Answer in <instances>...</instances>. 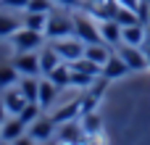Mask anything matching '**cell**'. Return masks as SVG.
I'll return each mask as SVG.
<instances>
[{"label": "cell", "instance_id": "obj_23", "mask_svg": "<svg viewBox=\"0 0 150 145\" xmlns=\"http://www.w3.org/2000/svg\"><path fill=\"white\" fill-rule=\"evenodd\" d=\"M95 79H98V77H92V74H87V71L71 69V85H74V87H90Z\"/></svg>", "mask_w": 150, "mask_h": 145}, {"label": "cell", "instance_id": "obj_9", "mask_svg": "<svg viewBox=\"0 0 150 145\" xmlns=\"http://www.w3.org/2000/svg\"><path fill=\"white\" fill-rule=\"evenodd\" d=\"M24 129H26V124H24L21 116H8L0 124V140L3 143H18L21 135H24Z\"/></svg>", "mask_w": 150, "mask_h": 145}, {"label": "cell", "instance_id": "obj_1", "mask_svg": "<svg viewBox=\"0 0 150 145\" xmlns=\"http://www.w3.org/2000/svg\"><path fill=\"white\" fill-rule=\"evenodd\" d=\"M11 45L16 53H26V50H40L45 45V32H37V29H29L21 24V29H16L11 34Z\"/></svg>", "mask_w": 150, "mask_h": 145}, {"label": "cell", "instance_id": "obj_17", "mask_svg": "<svg viewBox=\"0 0 150 145\" xmlns=\"http://www.w3.org/2000/svg\"><path fill=\"white\" fill-rule=\"evenodd\" d=\"M47 77H50V79L58 85V90H61V87H69V85H71V63L61 61V63H58V66H55V69H53Z\"/></svg>", "mask_w": 150, "mask_h": 145}, {"label": "cell", "instance_id": "obj_6", "mask_svg": "<svg viewBox=\"0 0 150 145\" xmlns=\"http://www.w3.org/2000/svg\"><path fill=\"white\" fill-rule=\"evenodd\" d=\"M13 69H16L21 77H40V74H42V69H40V53H37V50L16 53Z\"/></svg>", "mask_w": 150, "mask_h": 145}, {"label": "cell", "instance_id": "obj_21", "mask_svg": "<svg viewBox=\"0 0 150 145\" xmlns=\"http://www.w3.org/2000/svg\"><path fill=\"white\" fill-rule=\"evenodd\" d=\"M21 21H24V26H29V29H37V32H45V26H47V13H37V11H26V16H24Z\"/></svg>", "mask_w": 150, "mask_h": 145}, {"label": "cell", "instance_id": "obj_11", "mask_svg": "<svg viewBox=\"0 0 150 145\" xmlns=\"http://www.w3.org/2000/svg\"><path fill=\"white\" fill-rule=\"evenodd\" d=\"M58 127H61V129L55 132V140H58V143H79L82 137H87V135H84V127H82L79 119L63 122V124H58Z\"/></svg>", "mask_w": 150, "mask_h": 145}, {"label": "cell", "instance_id": "obj_16", "mask_svg": "<svg viewBox=\"0 0 150 145\" xmlns=\"http://www.w3.org/2000/svg\"><path fill=\"white\" fill-rule=\"evenodd\" d=\"M63 58L58 55V50L53 45H42V53H40V69H42V77H47Z\"/></svg>", "mask_w": 150, "mask_h": 145}, {"label": "cell", "instance_id": "obj_3", "mask_svg": "<svg viewBox=\"0 0 150 145\" xmlns=\"http://www.w3.org/2000/svg\"><path fill=\"white\" fill-rule=\"evenodd\" d=\"M74 34H76L84 45H98V42H103L98 24H95L87 13H76V16H74Z\"/></svg>", "mask_w": 150, "mask_h": 145}, {"label": "cell", "instance_id": "obj_27", "mask_svg": "<svg viewBox=\"0 0 150 145\" xmlns=\"http://www.w3.org/2000/svg\"><path fill=\"white\" fill-rule=\"evenodd\" d=\"M29 0H0V8H8V11H26Z\"/></svg>", "mask_w": 150, "mask_h": 145}, {"label": "cell", "instance_id": "obj_26", "mask_svg": "<svg viewBox=\"0 0 150 145\" xmlns=\"http://www.w3.org/2000/svg\"><path fill=\"white\" fill-rule=\"evenodd\" d=\"M26 11H37V13H50V11H53V0H29Z\"/></svg>", "mask_w": 150, "mask_h": 145}, {"label": "cell", "instance_id": "obj_31", "mask_svg": "<svg viewBox=\"0 0 150 145\" xmlns=\"http://www.w3.org/2000/svg\"><path fill=\"white\" fill-rule=\"evenodd\" d=\"M140 16H142V21H145V24H150V5L142 11V13H140Z\"/></svg>", "mask_w": 150, "mask_h": 145}, {"label": "cell", "instance_id": "obj_19", "mask_svg": "<svg viewBox=\"0 0 150 145\" xmlns=\"http://www.w3.org/2000/svg\"><path fill=\"white\" fill-rule=\"evenodd\" d=\"M79 111H82V100H71L66 108H61L55 116H53V122L55 124H63V122H71V119H76L79 116Z\"/></svg>", "mask_w": 150, "mask_h": 145}, {"label": "cell", "instance_id": "obj_4", "mask_svg": "<svg viewBox=\"0 0 150 145\" xmlns=\"http://www.w3.org/2000/svg\"><path fill=\"white\" fill-rule=\"evenodd\" d=\"M74 34V16H63V13H47V26H45V37L47 40H58V37H69Z\"/></svg>", "mask_w": 150, "mask_h": 145}, {"label": "cell", "instance_id": "obj_15", "mask_svg": "<svg viewBox=\"0 0 150 145\" xmlns=\"http://www.w3.org/2000/svg\"><path fill=\"white\" fill-rule=\"evenodd\" d=\"M111 45H105V42H98V45H84V58H90L92 63H98L100 69H103V63L111 58Z\"/></svg>", "mask_w": 150, "mask_h": 145}, {"label": "cell", "instance_id": "obj_8", "mask_svg": "<svg viewBox=\"0 0 150 145\" xmlns=\"http://www.w3.org/2000/svg\"><path fill=\"white\" fill-rule=\"evenodd\" d=\"M55 122H53V116L47 119V116H40V119H34L32 124H29V140H34V143H45V140H53L55 137Z\"/></svg>", "mask_w": 150, "mask_h": 145}, {"label": "cell", "instance_id": "obj_30", "mask_svg": "<svg viewBox=\"0 0 150 145\" xmlns=\"http://www.w3.org/2000/svg\"><path fill=\"white\" fill-rule=\"evenodd\" d=\"M5 116H8V111H5V106H3V98H0V124L5 122Z\"/></svg>", "mask_w": 150, "mask_h": 145}, {"label": "cell", "instance_id": "obj_28", "mask_svg": "<svg viewBox=\"0 0 150 145\" xmlns=\"http://www.w3.org/2000/svg\"><path fill=\"white\" fill-rule=\"evenodd\" d=\"M53 3H58V5H63V8H76L82 0H53Z\"/></svg>", "mask_w": 150, "mask_h": 145}, {"label": "cell", "instance_id": "obj_25", "mask_svg": "<svg viewBox=\"0 0 150 145\" xmlns=\"http://www.w3.org/2000/svg\"><path fill=\"white\" fill-rule=\"evenodd\" d=\"M40 111H42V108H40V103H26V106H24V111H21L18 116H21V119H24V124L29 127L34 119H40Z\"/></svg>", "mask_w": 150, "mask_h": 145}, {"label": "cell", "instance_id": "obj_13", "mask_svg": "<svg viewBox=\"0 0 150 145\" xmlns=\"http://www.w3.org/2000/svg\"><path fill=\"white\" fill-rule=\"evenodd\" d=\"M121 42L127 45H137V48H145V21H137V24H127L121 26Z\"/></svg>", "mask_w": 150, "mask_h": 145}, {"label": "cell", "instance_id": "obj_12", "mask_svg": "<svg viewBox=\"0 0 150 145\" xmlns=\"http://www.w3.org/2000/svg\"><path fill=\"white\" fill-rule=\"evenodd\" d=\"M98 29H100V37H103L105 45L116 48V45L121 42V24H119L116 18H100Z\"/></svg>", "mask_w": 150, "mask_h": 145}, {"label": "cell", "instance_id": "obj_29", "mask_svg": "<svg viewBox=\"0 0 150 145\" xmlns=\"http://www.w3.org/2000/svg\"><path fill=\"white\" fill-rule=\"evenodd\" d=\"M119 5H127V8H134V11H140V0H116Z\"/></svg>", "mask_w": 150, "mask_h": 145}, {"label": "cell", "instance_id": "obj_18", "mask_svg": "<svg viewBox=\"0 0 150 145\" xmlns=\"http://www.w3.org/2000/svg\"><path fill=\"white\" fill-rule=\"evenodd\" d=\"M18 87H21V92L26 95L29 103H37V90H40V79L37 77H21Z\"/></svg>", "mask_w": 150, "mask_h": 145}, {"label": "cell", "instance_id": "obj_2", "mask_svg": "<svg viewBox=\"0 0 150 145\" xmlns=\"http://www.w3.org/2000/svg\"><path fill=\"white\" fill-rule=\"evenodd\" d=\"M50 45L58 50V55L66 61V63H74L84 55V42L76 37V34H69V37H58V40H50Z\"/></svg>", "mask_w": 150, "mask_h": 145}, {"label": "cell", "instance_id": "obj_5", "mask_svg": "<svg viewBox=\"0 0 150 145\" xmlns=\"http://www.w3.org/2000/svg\"><path fill=\"white\" fill-rule=\"evenodd\" d=\"M116 53L127 61V66L132 69V71H142V69H148V55H145V48H137V45H127V42H119L116 45Z\"/></svg>", "mask_w": 150, "mask_h": 145}, {"label": "cell", "instance_id": "obj_10", "mask_svg": "<svg viewBox=\"0 0 150 145\" xmlns=\"http://www.w3.org/2000/svg\"><path fill=\"white\" fill-rule=\"evenodd\" d=\"M129 71H132V69L127 66V61H124V58H121L116 50H113V53H111V58L103 63V77H105L108 82H113V79H121V77H127Z\"/></svg>", "mask_w": 150, "mask_h": 145}, {"label": "cell", "instance_id": "obj_20", "mask_svg": "<svg viewBox=\"0 0 150 145\" xmlns=\"http://www.w3.org/2000/svg\"><path fill=\"white\" fill-rule=\"evenodd\" d=\"M21 18H16L13 13H0V37H11L16 29H21Z\"/></svg>", "mask_w": 150, "mask_h": 145}, {"label": "cell", "instance_id": "obj_7", "mask_svg": "<svg viewBox=\"0 0 150 145\" xmlns=\"http://www.w3.org/2000/svg\"><path fill=\"white\" fill-rule=\"evenodd\" d=\"M0 98H3V106H5V111H8V116H18V114L24 111V106L29 103V100H26V95L21 92V87H18V85L5 87Z\"/></svg>", "mask_w": 150, "mask_h": 145}, {"label": "cell", "instance_id": "obj_24", "mask_svg": "<svg viewBox=\"0 0 150 145\" xmlns=\"http://www.w3.org/2000/svg\"><path fill=\"white\" fill-rule=\"evenodd\" d=\"M79 122H82V127H84V135H92V132H98V129H100V119L95 116V111H90V114L79 116Z\"/></svg>", "mask_w": 150, "mask_h": 145}, {"label": "cell", "instance_id": "obj_32", "mask_svg": "<svg viewBox=\"0 0 150 145\" xmlns=\"http://www.w3.org/2000/svg\"><path fill=\"white\" fill-rule=\"evenodd\" d=\"M145 40H148L145 45H150V24H145Z\"/></svg>", "mask_w": 150, "mask_h": 145}, {"label": "cell", "instance_id": "obj_22", "mask_svg": "<svg viewBox=\"0 0 150 145\" xmlns=\"http://www.w3.org/2000/svg\"><path fill=\"white\" fill-rule=\"evenodd\" d=\"M18 71L13 69V63L11 66H0V90H5V87H11V85H18Z\"/></svg>", "mask_w": 150, "mask_h": 145}, {"label": "cell", "instance_id": "obj_14", "mask_svg": "<svg viewBox=\"0 0 150 145\" xmlns=\"http://www.w3.org/2000/svg\"><path fill=\"white\" fill-rule=\"evenodd\" d=\"M55 95H58V85H55L50 77L40 79V90H37V103H40V108H47V106H53Z\"/></svg>", "mask_w": 150, "mask_h": 145}]
</instances>
